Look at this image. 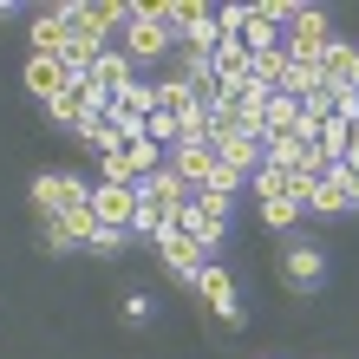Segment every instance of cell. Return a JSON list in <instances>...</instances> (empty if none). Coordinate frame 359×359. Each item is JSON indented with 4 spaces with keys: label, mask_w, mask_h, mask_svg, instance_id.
Returning a JSON list of instances; mask_svg holds the SVG:
<instances>
[{
    "label": "cell",
    "mask_w": 359,
    "mask_h": 359,
    "mask_svg": "<svg viewBox=\"0 0 359 359\" xmlns=\"http://www.w3.org/2000/svg\"><path fill=\"white\" fill-rule=\"evenodd\" d=\"M33 203H39V216H66V209H86L92 203V183L86 177H66V170H46V177H33Z\"/></svg>",
    "instance_id": "277c9868"
},
{
    "label": "cell",
    "mask_w": 359,
    "mask_h": 359,
    "mask_svg": "<svg viewBox=\"0 0 359 359\" xmlns=\"http://www.w3.org/2000/svg\"><path fill=\"white\" fill-rule=\"evenodd\" d=\"M92 248H98V255H118L124 236H118V229H98V242H92Z\"/></svg>",
    "instance_id": "cb8c5ba5"
},
{
    "label": "cell",
    "mask_w": 359,
    "mask_h": 359,
    "mask_svg": "<svg viewBox=\"0 0 359 359\" xmlns=\"http://www.w3.org/2000/svg\"><path fill=\"white\" fill-rule=\"evenodd\" d=\"M137 196H151V203L163 209V216H170V229H177V216H183V203L196 196V189H189V183H183L177 170H170V163H163L157 177H144V183H137Z\"/></svg>",
    "instance_id": "9c48e42d"
},
{
    "label": "cell",
    "mask_w": 359,
    "mask_h": 359,
    "mask_svg": "<svg viewBox=\"0 0 359 359\" xmlns=\"http://www.w3.org/2000/svg\"><path fill=\"white\" fill-rule=\"evenodd\" d=\"M209 79H216V92L248 86V46H242V39H216V53H209Z\"/></svg>",
    "instance_id": "30bf717a"
},
{
    "label": "cell",
    "mask_w": 359,
    "mask_h": 359,
    "mask_svg": "<svg viewBox=\"0 0 359 359\" xmlns=\"http://www.w3.org/2000/svg\"><path fill=\"white\" fill-rule=\"evenodd\" d=\"M72 86V72L66 66H59V59H27V92H39V98H59V92H66Z\"/></svg>",
    "instance_id": "ac0fdd59"
},
{
    "label": "cell",
    "mask_w": 359,
    "mask_h": 359,
    "mask_svg": "<svg viewBox=\"0 0 359 359\" xmlns=\"http://www.w3.org/2000/svg\"><path fill=\"white\" fill-rule=\"evenodd\" d=\"M163 163H170V170H177L189 189H203V183H209V170H216V151H209V144H177Z\"/></svg>",
    "instance_id": "2e32d148"
},
{
    "label": "cell",
    "mask_w": 359,
    "mask_h": 359,
    "mask_svg": "<svg viewBox=\"0 0 359 359\" xmlns=\"http://www.w3.org/2000/svg\"><path fill=\"white\" fill-rule=\"evenodd\" d=\"M177 229H183V236H196L203 248H216V242H222V229H229V203H222V196H203V189H196V196L183 203Z\"/></svg>",
    "instance_id": "5b68a950"
},
{
    "label": "cell",
    "mask_w": 359,
    "mask_h": 359,
    "mask_svg": "<svg viewBox=\"0 0 359 359\" xmlns=\"http://www.w3.org/2000/svg\"><path fill=\"white\" fill-rule=\"evenodd\" d=\"M327 46H333L327 13H320V7H301V13H294V27H287V39H281L287 66H320V59H327Z\"/></svg>",
    "instance_id": "7a4b0ae2"
},
{
    "label": "cell",
    "mask_w": 359,
    "mask_h": 359,
    "mask_svg": "<svg viewBox=\"0 0 359 359\" xmlns=\"http://www.w3.org/2000/svg\"><path fill=\"white\" fill-rule=\"evenodd\" d=\"M196 287H203V301L216 307L229 327H242V307H236V281H229V268H216V262H209V268L196 274Z\"/></svg>",
    "instance_id": "7c38bea8"
},
{
    "label": "cell",
    "mask_w": 359,
    "mask_h": 359,
    "mask_svg": "<svg viewBox=\"0 0 359 359\" xmlns=\"http://www.w3.org/2000/svg\"><path fill=\"white\" fill-rule=\"evenodd\" d=\"M281 274H287V287L307 294V287L327 274V262H320V248H313V242H287V248H281Z\"/></svg>",
    "instance_id": "8fae6325"
},
{
    "label": "cell",
    "mask_w": 359,
    "mask_h": 359,
    "mask_svg": "<svg viewBox=\"0 0 359 359\" xmlns=\"http://www.w3.org/2000/svg\"><path fill=\"white\" fill-rule=\"evenodd\" d=\"M320 79H327L333 92H353V86H359V46H353V39H333V46H327Z\"/></svg>",
    "instance_id": "5bb4252c"
},
{
    "label": "cell",
    "mask_w": 359,
    "mask_h": 359,
    "mask_svg": "<svg viewBox=\"0 0 359 359\" xmlns=\"http://www.w3.org/2000/svg\"><path fill=\"white\" fill-rule=\"evenodd\" d=\"M157 255H163L170 274H183V281H196V274L209 268V248L196 236H183V229H163V236H157Z\"/></svg>",
    "instance_id": "ba28073f"
},
{
    "label": "cell",
    "mask_w": 359,
    "mask_h": 359,
    "mask_svg": "<svg viewBox=\"0 0 359 359\" xmlns=\"http://www.w3.org/2000/svg\"><path fill=\"white\" fill-rule=\"evenodd\" d=\"M144 137H151L157 151H177V118L170 111H151V118H144Z\"/></svg>",
    "instance_id": "7402d4cb"
},
{
    "label": "cell",
    "mask_w": 359,
    "mask_h": 359,
    "mask_svg": "<svg viewBox=\"0 0 359 359\" xmlns=\"http://www.w3.org/2000/svg\"><path fill=\"white\" fill-rule=\"evenodd\" d=\"M124 163H131V183H144V177L163 170V151H157L151 137H137V144H124Z\"/></svg>",
    "instance_id": "ffe728a7"
},
{
    "label": "cell",
    "mask_w": 359,
    "mask_h": 359,
    "mask_svg": "<svg viewBox=\"0 0 359 359\" xmlns=\"http://www.w3.org/2000/svg\"><path fill=\"white\" fill-rule=\"evenodd\" d=\"M53 222L66 229V248H79V242L92 248V242H98V216H92V203H86V209H66V216H53Z\"/></svg>",
    "instance_id": "d6986e66"
},
{
    "label": "cell",
    "mask_w": 359,
    "mask_h": 359,
    "mask_svg": "<svg viewBox=\"0 0 359 359\" xmlns=\"http://www.w3.org/2000/svg\"><path fill=\"white\" fill-rule=\"evenodd\" d=\"M131 209H137V183H92V216H98V229L131 236Z\"/></svg>",
    "instance_id": "8992f818"
},
{
    "label": "cell",
    "mask_w": 359,
    "mask_h": 359,
    "mask_svg": "<svg viewBox=\"0 0 359 359\" xmlns=\"http://www.w3.org/2000/svg\"><path fill=\"white\" fill-rule=\"evenodd\" d=\"M27 39H33V59H59L66 53V7H39Z\"/></svg>",
    "instance_id": "4fadbf2b"
},
{
    "label": "cell",
    "mask_w": 359,
    "mask_h": 359,
    "mask_svg": "<svg viewBox=\"0 0 359 359\" xmlns=\"http://www.w3.org/2000/svg\"><path fill=\"white\" fill-rule=\"evenodd\" d=\"M177 46V33H170V20H163V0H131V20H124V33H118V53L131 59V66H144V59H163Z\"/></svg>",
    "instance_id": "6da1fadb"
},
{
    "label": "cell",
    "mask_w": 359,
    "mask_h": 359,
    "mask_svg": "<svg viewBox=\"0 0 359 359\" xmlns=\"http://www.w3.org/2000/svg\"><path fill=\"white\" fill-rule=\"evenodd\" d=\"M248 183H255V189H262V196H255V203H268V196H287V170H274V163H262V170H255V177H248Z\"/></svg>",
    "instance_id": "603a6c76"
},
{
    "label": "cell",
    "mask_w": 359,
    "mask_h": 359,
    "mask_svg": "<svg viewBox=\"0 0 359 359\" xmlns=\"http://www.w3.org/2000/svg\"><path fill=\"white\" fill-rule=\"evenodd\" d=\"M281 79H287V53L281 46H268V53H248V86H255V92H281Z\"/></svg>",
    "instance_id": "e0dca14e"
},
{
    "label": "cell",
    "mask_w": 359,
    "mask_h": 359,
    "mask_svg": "<svg viewBox=\"0 0 359 359\" xmlns=\"http://www.w3.org/2000/svg\"><path fill=\"white\" fill-rule=\"evenodd\" d=\"M209 151H216L236 177H255V170H262V157H268V144H262V137H216Z\"/></svg>",
    "instance_id": "9a60e30c"
},
{
    "label": "cell",
    "mask_w": 359,
    "mask_h": 359,
    "mask_svg": "<svg viewBox=\"0 0 359 359\" xmlns=\"http://www.w3.org/2000/svg\"><path fill=\"white\" fill-rule=\"evenodd\" d=\"M124 20H131V0H66V27L72 33L111 39V33H124Z\"/></svg>",
    "instance_id": "3957f363"
},
{
    "label": "cell",
    "mask_w": 359,
    "mask_h": 359,
    "mask_svg": "<svg viewBox=\"0 0 359 359\" xmlns=\"http://www.w3.org/2000/svg\"><path fill=\"white\" fill-rule=\"evenodd\" d=\"M79 86H86L92 98H118L124 86H137V66H131V59H124V53H118V39H111V46H104V53H98V66H92L86 79H79Z\"/></svg>",
    "instance_id": "52a82bcc"
},
{
    "label": "cell",
    "mask_w": 359,
    "mask_h": 359,
    "mask_svg": "<svg viewBox=\"0 0 359 359\" xmlns=\"http://www.w3.org/2000/svg\"><path fill=\"white\" fill-rule=\"evenodd\" d=\"M262 222H268V229H281V236H287V229L301 222V203H294V196H268V203H262Z\"/></svg>",
    "instance_id": "44dd1931"
}]
</instances>
